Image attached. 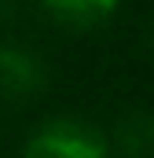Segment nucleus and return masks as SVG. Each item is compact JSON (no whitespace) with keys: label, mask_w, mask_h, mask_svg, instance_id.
Listing matches in <instances>:
<instances>
[{"label":"nucleus","mask_w":154,"mask_h":158,"mask_svg":"<svg viewBox=\"0 0 154 158\" xmlns=\"http://www.w3.org/2000/svg\"><path fill=\"white\" fill-rule=\"evenodd\" d=\"M26 158H110V143L81 118H48L30 132Z\"/></svg>","instance_id":"obj_1"},{"label":"nucleus","mask_w":154,"mask_h":158,"mask_svg":"<svg viewBox=\"0 0 154 158\" xmlns=\"http://www.w3.org/2000/svg\"><path fill=\"white\" fill-rule=\"evenodd\" d=\"M151 48H154V26H151Z\"/></svg>","instance_id":"obj_5"},{"label":"nucleus","mask_w":154,"mask_h":158,"mask_svg":"<svg viewBox=\"0 0 154 158\" xmlns=\"http://www.w3.org/2000/svg\"><path fill=\"white\" fill-rule=\"evenodd\" d=\"M114 147L125 158L154 155V110H128L114 129Z\"/></svg>","instance_id":"obj_4"},{"label":"nucleus","mask_w":154,"mask_h":158,"mask_svg":"<svg viewBox=\"0 0 154 158\" xmlns=\"http://www.w3.org/2000/svg\"><path fill=\"white\" fill-rule=\"evenodd\" d=\"M48 81V70L37 52L18 44H0V96L7 99H33Z\"/></svg>","instance_id":"obj_2"},{"label":"nucleus","mask_w":154,"mask_h":158,"mask_svg":"<svg viewBox=\"0 0 154 158\" xmlns=\"http://www.w3.org/2000/svg\"><path fill=\"white\" fill-rule=\"evenodd\" d=\"M121 0H40L44 15L51 22H59L63 30H99L103 22H110Z\"/></svg>","instance_id":"obj_3"}]
</instances>
